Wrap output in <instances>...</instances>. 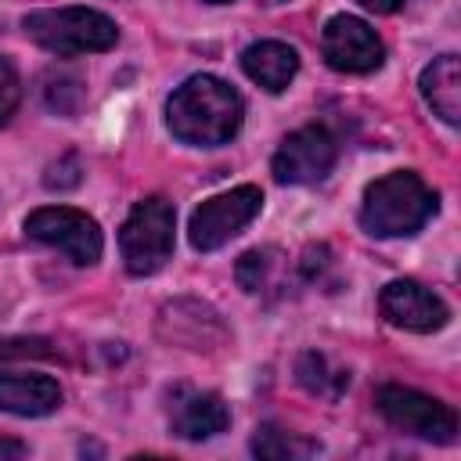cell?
I'll return each mask as SVG.
<instances>
[{"mask_svg":"<svg viewBox=\"0 0 461 461\" xmlns=\"http://www.w3.org/2000/svg\"><path fill=\"white\" fill-rule=\"evenodd\" d=\"M263 209V191L256 184H241L230 187L223 194L205 198L187 227V238L198 252H216L220 245H227L234 234H241Z\"/></svg>","mask_w":461,"mask_h":461,"instance_id":"obj_6","label":"cell"},{"mask_svg":"<svg viewBox=\"0 0 461 461\" xmlns=\"http://www.w3.org/2000/svg\"><path fill=\"white\" fill-rule=\"evenodd\" d=\"M158 335L166 342L187 346V349H216L227 339V328L220 313L202 299H176L166 303L158 313Z\"/></svg>","mask_w":461,"mask_h":461,"instance_id":"obj_11","label":"cell"},{"mask_svg":"<svg viewBox=\"0 0 461 461\" xmlns=\"http://www.w3.org/2000/svg\"><path fill=\"white\" fill-rule=\"evenodd\" d=\"M209 4H230V0H209Z\"/></svg>","mask_w":461,"mask_h":461,"instance_id":"obj_26","label":"cell"},{"mask_svg":"<svg viewBox=\"0 0 461 461\" xmlns=\"http://www.w3.org/2000/svg\"><path fill=\"white\" fill-rule=\"evenodd\" d=\"M18 101H22V79H18V68L11 65V58L0 54V126L11 122V115L18 112Z\"/></svg>","mask_w":461,"mask_h":461,"instance_id":"obj_20","label":"cell"},{"mask_svg":"<svg viewBox=\"0 0 461 461\" xmlns=\"http://www.w3.org/2000/svg\"><path fill=\"white\" fill-rule=\"evenodd\" d=\"M241 68L263 90L281 94L299 72V54H295V47H288L281 40H259L241 50Z\"/></svg>","mask_w":461,"mask_h":461,"instance_id":"obj_14","label":"cell"},{"mask_svg":"<svg viewBox=\"0 0 461 461\" xmlns=\"http://www.w3.org/2000/svg\"><path fill=\"white\" fill-rule=\"evenodd\" d=\"M61 407V385L36 371H0V411L18 418H43Z\"/></svg>","mask_w":461,"mask_h":461,"instance_id":"obj_13","label":"cell"},{"mask_svg":"<svg viewBox=\"0 0 461 461\" xmlns=\"http://www.w3.org/2000/svg\"><path fill=\"white\" fill-rule=\"evenodd\" d=\"M29 454V447L22 443V439H7V436H0V457H25Z\"/></svg>","mask_w":461,"mask_h":461,"instance_id":"obj_24","label":"cell"},{"mask_svg":"<svg viewBox=\"0 0 461 461\" xmlns=\"http://www.w3.org/2000/svg\"><path fill=\"white\" fill-rule=\"evenodd\" d=\"M79 176H83V166H79V158L68 151V155H61V158L47 169L43 184H47L50 191H54V187H58V191H65V187H76V184H79Z\"/></svg>","mask_w":461,"mask_h":461,"instance_id":"obj_21","label":"cell"},{"mask_svg":"<svg viewBox=\"0 0 461 461\" xmlns=\"http://www.w3.org/2000/svg\"><path fill=\"white\" fill-rule=\"evenodd\" d=\"M295 382H299L310 396H321V400L335 403V400L349 389V371L339 367L328 353L306 349V353L295 357Z\"/></svg>","mask_w":461,"mask_h":461,"instance_id":"obj_16","label":"cell"},{"mask_svg":"<svg viewBox=\"0 0 461 461\" xmlns=\"http://www.w3.org/2000/svg\"><path fill=\"white\" fill-rule=\"evenodd\" d=\"M439 198L436 191L411 169H396L367 184L364 205H360V223L375 238H411L418 234L429 216L436 212Z\"/></svg>","mask_w":461,"mask_h":461,"instance_id":"obj_2","label":"cell"},{"mask_svg":"<svg viewBox=\"0 0 461 461\" xmlns=\"http://www.w3.org/2000/svg\"><path fill=\"white\" fill-rule=\"evenodd\" d=\"M321 50H324V61L335 72H349V76H367L385 58V47L375 36V29L364 18H353V14L328 18V25L321 32Z\"/></svg>","mask_w":461,"mask_h":461,"instance_id":"obj_9","label":"cell"},{"mask_svg":"<svg viewBox=\"0 0 461 461\" xmlns=\"http://www.w3.org/2000/svg\"><path fill=\"white\" fill-rule=\"evenodd\" d=\"M230 425V407L220 393L202 389H176L169 403V429L180 439H212Z\"/></svg>","mask_w":461,"mask_h":461,"instance_id":"obj_12","label":"cell"},{"mask_svg":"<svg viewBox=\"0 0 461 461\" xmlns=\"http://www.w3.org/2000/svg\"><path fill=\"white\" fill-rule=\"evenodd\" d=\"M421 97L447 126L461 122V61H457V54L432 58V65L421 72Z\"/></svg>","mask_w":461,"mask_h":461,"instance_id":"obj_15","label":"cell"},{"mask_svg":"<svg viewBox=\"0 0 461 461\" xmlns=\"http://www.w3.org/2000/svg\"><path fill=\"white\" fill-rule=\"evenodd\" d=\"M335 158L339 144L324 126H299L281 140L270 169L277 184H317L331 173Z\"/></svg>","mask_w":461,"mask_h":461,"instance_id":"obj_8","label":"cell"},{"mask_svg":"<svg viewBox=\"0 0 461 461\" xmlns=\"http://www.w3.org/2000/svg\"><path fill=\"white\" fill-rule=\"evenodd\" d=\"M22 227H25V234L32 241H43V245L65 252L79 267H90V263L101 259V249H104L101 227L83 209H72V205H43V209L29 212Z\"/></svg>","mask_w":461,"mask_h":461,"instance_id":"obj_7","label":"cell"},{"mask_svg":"<svg viewBox=\"0 0 461 461\" xmlns=\"http://www.w3.org/2000/svg\"><path fill=\"white\" fill-rule=\"evenodd\" d=\"M241 119H245V104L238 90L216 76H191L166 101L169 133L191 148L227 144L241 130Z\"/></svg>","mask_w":461,"mask_h":461,"instance_id":"obj_1","label":"cell"},{"mask_svg":"<svg viewBox=\"0 0 461 461\" xmlns=\"http://www.w3.org/2000/svg\"><path fill=\"white\" fill-rule=\"evenodd\" d=\"M22 29L29 40H36L43 50L58 58H76V54H97L115 47L119 25L94 7H47V11H29L22 18Z\"/></svg>","mask_w":461,"mask_h":461,"instance_id":"obj_3","label":"cell"},{"mask_svg":"<svg viewBox=\"0 0 461 461\" xmlns=\"http://www.w3.org/2000/svg\"><path fill=\"white\" fill-rule=\"evenodd\" d=\"M375 407L393 429L407 436H418L429 443H454L457 436V414L443 400L418 393L411 385H378Z\"/></svg>","mask_w":461,"mask_h":461,"instance_id":"obj_5","label":"cell"},{"mask_svg":"<svg viewBox=\"0 0 461 461\" xmlns=\"http://www.w3.org/2000/svg\"><path fill=\"white\" fill-rule=\"evenodd\" d=\"M0 357H54L47 339H0Z\"/></svg>","mask_w":461,"mask_h":461,"instance_id":"obj_22","label":"cell"},{"mask_svg":"<svg viewBox=\"0 0 461 461\" xmlns=\"http://www.w3.org/2000/svg\"><path fill=\"white\" fill-rule=\"evenodd\" d=\"M378 310L389 324H396L403 331H418V335L439 331L450 321V306L436 292H429L425 285H418L411 277L389 281L378 295Z\"/></svg>","mask_w":461,"mask_h":461,"instance_id":"obj_10","label":"cell"},{"mask_svg":"<svg viewBox=\"0 0 461 461\" xmlns=\"http://www.w3.org/2000/svg\"><path fill=\"white\" fill-rule=\"evenodd\" d=\"M173 230H176L173 202L162 194L140 198L119 230V252H122L126 270L133 277H148L162 270L166 259L173 256Z\"/></svg>","mask_w":461,"mask_h":461,"instance_id":"obj_4","label":"cell"},{"mask_svg":"<svg viewBox=\"0 0 461 461\" xmlns=\"http://www.w3.org/2000/svg\"><path fill=\"white\" fill-rule=\"evenodd\" d=\"M274 270H277V252H274V249H249V252L238 259V267H234L238 285H241L245 292H252V295L263 292V288H270Z\"/></svg>","mask_w":461,"mask_h":461,"instance_id":"obj_18","label":"cell"},{"mask_svg":"<svg viewBox=\"0 0 461 461\" xmlns=\"http://www.w3.org/2000/svg\"><path fill=\"white\" fill-rule=\"evenodd\" d=\"M43 97H47V104H50L54 112L76 115L79 104H83V97H86V90H83V79H79V76L50 72V76L43 79Z\"/></svg>","mask_w":461,"mask_h":461,"instance_id":"obj_19","label":"cell"},{"mask_svg":"<svg viewBox=\"0 0 461 461\" xmlns=\"http://www.w3.org/2000/svg\"><path fill=\"white\" fill-rule=\"evenodd\" d=\"M259 4H270L274 7V4H288V0H259Z\"/></svg>","mask_w":461,"mask_h":461,"instance_id":"obj_25","label":"cell"},{"mask_svg":"<svg viewBox=\"0 0 461 461\" xmlns=\"http://www.w3.org/2000/svg\"><path fill=\"white\" fill-rule=\"evenodd\" d=\"M317 450H321V443L303 439L299 432H285L277 425H259L252 436V454L267 457V461H295V457H310Z\"/></svg>","mask_w":461,"mask_h":461,"instance_id":"obj_17","label":"cell"},{"mask_svg":"<svg viewBox=\"0 0 461 461\" xmlns=\"http://www.w3.org/2000/svg\"><path fill=\"white\" fill-rule=\"evenodd\" d=\"M360 7H367V11H375V14H393V11H400L407 0H357Z\"/></svg>","mask_w":461,"mask_h":461,"instance_id":"obj_23","label":"cell"}]
</instances>
